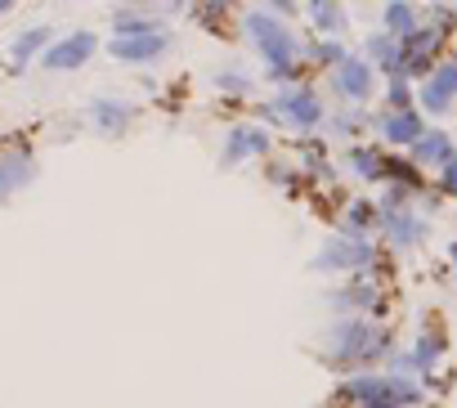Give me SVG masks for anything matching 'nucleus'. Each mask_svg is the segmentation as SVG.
I'll use <instances>...</instances> for the list:
<instances>
[{
  "mask_svg": "<svg viewBox=\"0 0 457 408\" xmlns=\"http://www.w3.org/2000/svg\"><path fill=\"white\" fill-rule=\"evenodd\" d=\"M386 346H390V337L377 332L373 324H364V319H341V324L327 332V364H336V368L373 364V359L386 355Z\"/></svg>",
  "mask_w": 457,
  "mask_h": 408,
  "instance_id": "obj_1",
  "label": "nucleus"
},
{
  "mask_svg": "<svg viewBox=\"0 0 457 408\" xmlns=\"http://www.w3.org/2000/svg\"><path fill=\"white\" fill-rule=\"evenodd\" d=\"M247 32H252V41H256V50L269 59V76H292V59H296V41H292V32L274 19V14H252L247 19Z\"/></svg>",
  "mask_w": 457,
  "mask_h": 408,
  "instance_id": "obj_2",
  "label": "nucleus"
},
{
  "mask_svg": "<svg viewBox=\"0 0 457 408\" xmlns=\"http://www.w3.org/2000/svg\"><path fill=\"white\" fill-rule=\"evenodd\" d=\"M171 50V32L166 28H140V32H112L108 54L122 63H157Z\"/></svg>",
  "mask_w": 457,
  "mask_h": 408,
  "instance_id": "obj_3",
  "label": "nucleus"
},
{
  "mask_svg": "<svg viewBox=\"0 0 457 408\" xmlns=\"http://www.w3.org/2000/svg\"><path fill=\"white\" fill-rule=\"evenodd\" d=\"M94 50H99L94 32H72V36H63V41L41 50V68L45 72H72V68H85L94 59Z\"/></svg>",
  "mask_w": 457,
  "mask_h": 408,
  "instance_id": "obj_4",
  "label": "nucleus"
},
{
  "mask_svg": "<svg viewBox=\"0 0 457 408\" xmlns=\"http://www.w3.org/2000/svg\"><path fill=\"white\" fill-rule=\"evenodd\" d=\"M36 180V157L28 144H14V148H0V202L14 197L19 188H28Z\"/></svg>",
  "mask_w": 457,
  "mask_h": 408,
  "instance_id": "obj_5",
  "label": "nucleus"
},
{
  "mask_svg": "<svg viewBox=\"0 0 457 408\" xmlns=\"http://www.w3.org/2000/svg\"><path fill=\"white\" fill-rule=\"evenodd\" d=\"M373 260V247L359 238V234H346V238H336L327 243L318 256H314V269H359Z\"/></svg>",
  "mask_w": 457,
  "mask_h": 408,
  "instance_id": "obj_6",
  "label": "nucleus"
},
{
  "mask_svg": "<svg viewBox=\"0 0 457 408\" xmlns=\"http://www.w3.org/2000/svg\"><path fill=\"white\" fill-rule=\"evenodd\" d=\"M135 117H140V104H131V99H94L90 104V122L103 135H126Z\"/></svg>",
  "mask_w": 457,
  "mask_h": 408,
  "instance_id": "obj_7",
  "label": "nucleus"
},
{
  "mask_svg": "<svg viewBox=\"0 0 457 408\" xmlns=\"http://www.w3.org/2000/svg\"><path fill=\"white\" fill-rule=\"evenodd\" d=\"M457 99V63H444L430 72V81L421 85V104L430 113H448V104Z\"/></svg>",
  "mask_w": 457,
  "mask_h": 408,
  "instance_id": "obj_8",
  "label": "nucleus"
},
{
  "mask_svg": "<svg viewBox=\"0 0 457 408\" xmlns=\"http://www.w3.org/2000/svg\"><path fill=\"white\" fill-rule=\"evenodd\" d=\"M287 122H296V126H318L323 122V104L309 94V90H287V94H278V104H274Z\"/></svg>",
  "mask_w": 457,
  "mask_h": 408,
  "instance_id": "obj_9",
  "label": "nucleus"
},
{
  "mask_svg": "<svg viewBox=\"0 0 457 408\" xmlns=\"http://www.w3.org/2000/svg\"><path fill=\"white\" fill-rule=\"evenodd\" d=\"M336 85L346 99H368L373 94V68L368 59H341L336 63Z\"/></svg>",
  "mask_w": 457,
  "mask_h": 408,
  "instance_id": "obj_10",
  "label": "nucleus"
},
{
  "mask_svg": "<svg viewBox=\"0 0 457 408\" xmlns=\"http://www.w3.org/2000/svg\"><path fill=\"white\" fill-rule=\"evenodd\" d=\"M269 148V135L261 126H238L234 135H228V148H224V162H243L252 153H265Z\"/></svg>",
  "mask_w": 457,
  "mask_h": 408,
  "instance_id": "obj_11",
  "label": "nucleus"
},
{
  "mask_svg": "<svg viewBox=\"0 0 457 408\" xmlns=\"http://www.w3.org/2000/svg\"><path fill=\"white\" fill-rule=\"evenodd\" d=\"M45 45H50V28H28V32H23V36H14V45H10V68H14V72H23V68H28Z\"/></svg>",
  "mask_w": 457,
  "mask_h": 408,
  "instance_id": "obj_12",
  "label": "nucleus"
},
{
  "mask_svg": "<svg viewBox=\"0 0 457 408\" xmlns=\"http://www.w3.org/2000/svg\"><path fill=\"white\" fill-rule=\"evenodd\" d=\"M386 220V229H390V243L395 247H413L421 234H426V225L417 220V216H408V212H390V216H381Z\"/></svg>",
  "mask_w": 457,
  "mask_h": 408,
  "instance_id": "obj_13",
  "label": "nucleus"
},
{
  "mask_svg": "<svg viewBox=\"0 0 457 408\" xmlns=\"http://www.w3.org/2000/svg\"><path fill=\"white\" fill-rule=\"evenodd\" d=\"M381 131H386V140H390V144H413V140L421 135V122H417V113L399 108V113H390V117L381 122Z\"/></svg>",
  "mask_w": 457,
  "mask_h": 408,
  "instance_id": "obj_14",
  "label": "nucleus"
},
{
  "mask_svg": "<svg viewBox=\"0 0 457 408\" xmlns=\"http://www.w3.org/2000/svg\"><path fill=\"white\" fill-rule=\"evenodd\" d=\"M413 153H417V162H439V166H444V162H453V140L439 135V131H435V135H417V140H413Z\"/></svg>",
  "mask_w": 457,
  "mask_h": 408,
  "instance_id": "obj_15",
  "label": "nucleus"
},
{
  "mask_svg": "<svg viewBox=\"0 0 457 408\" xmlns=\"http://www.w3.org/2000/svg\"><path fill=\"white\" fill-rule=\"evenodd\" d=\"M309 14H314V23H318L327 36L346 32V10H341L336 0H309Z\"/></svg>",
  "mask_w": 457,
  "mask_h": 408,
  "instance_id": "obj_16",
  "label": "nucleus"
},
{
  "mask_svg": "<svg viewBox=\"0 0 457 408\" xmlns=\"http://www.w3.org/2000/svg\"><path fill=\"white\" fill-rule=\"evenodd\" d=\"M350 166H355L364 180H381V175H386V157H381L377 148H368V144L350 148Z\"/></svg>",
  "mask_w": 457,
  "mask_h": 408,
  "instance_id": "obj_17",
  "label": "nucleus"
},
{
  "mask_svg": "<svg viewBox=\"0 0 457 408\" xmlns=\"http://www.w3.org/2000/svg\"><path fill=\"white\" fill-rule=\"evenodd\" d=\"M386 28H390L395 36H408V32L417 28L413 5H404V0H390V5H386Z\"/></svg>",
  "mask_w": 457,
  "mask_h": 408,
  "instance_id": "obj_18",
  "label": "nucleus"
},
{
  "mask_svg": "<svg viewBox=\"0 0 457 408\" xmlns=\"http://www.w3.org/2000/svg\"><path fill=\"white\" fill-rule=\"evenodd\" d=\"M439 364V341H421L413 355H408V364H399V368H421V372H430Z\"/></svg>",
  "mask_w": 457,
  "mask_h": 408,
  "instance_id": "obj_19",
  "label": "nucleus"
},
{
  "mask_svg": "<svg viewBox=\"0 0 457 408\" xmlns=\"http://www.w3.org/2000/svg\"><path fill=\"white\" fill-rule=\"evenodd\" d=\"M368 225H373V207H368V202H355L350 216H346V229H350V234H364Z\"/></svg>",
  "mask_w": 457,
  "mask_h": 408,
  "instance_id": "obj_20",
  "label": "nucleus"
},
{
  "mask_svg": "<svg viewBox=\"0 0 457 408\" xmlns=\"http://www.w3.org/2000/svg\"><path fill=\"white\" fill-rule=\"evenodd\" d=\"M408 99H413L408 76H390V108H408Z\"/></svg>",
  "mask_w": 457,
  "mask_h": 408,
  "instance_id": "obj_21",
  "label": "nucleus"
},
{
  "mask_svg": "<svg viewBox=\"0 0 457 408\" xmlns=\"http://www.w3.org/2000/svg\"><path fill=\"white\" fill-rule=\"evenodd\" d=\"M314 54H318L323 63H341V59H346V54H341V45H336V41H327V45L318 41V50H314Z\"/></svg>",
  "mask_w": 457,
  "mask_h": 408,
  "instance_id": "obj_22",
  "label": "nucleus"
},
{
  "mask_svg": "<svg viewBox=\"0 0 457 408\" xmlns=\"http://www.w3.org/2000/svg\"><path fill=\"white\" fill-rule=\"evenodd\" d=\"M444 193H453V197H457V157H453V162H444Z\"/></svg>",
  "mask_w": 457,
  "mask_h": 408,
  "instance_id": "obj_23",
  "label": "nucleus"
},
{
  "mask_svg": "<svg viewBox=\"0 0 457 408\" xmlns=\"http://www.w3.org/2000/svg\"><path fill=\"white\" fill-rule=\"evenodd\" d=\"M224 90H247V76H220Z\"/></svg>",
  "mask_w": 457,
  "mask_h": 408,
  "instance_id": "obj_24",
  "label": "nucleus"
},
{
  "mask_svg": "<svg viewBox=\"0 0 457 408\" xmlns=\"http://www.w3.org/2000/svg\"><path fill=\"white\" fill-rule=\"evenodd\" d=\"M14 5H19V0H0V19H5V14H10Z\"/></svg>",
  "mask_w": 457,
  "mask_h": 408,
  "instance_id": "obj_25",
  "label": "nucleus"
},
{
  "mask_svg": "<svg viewBox=\"0 0 457 408\" xmlns=\"http://www.w3.org/2000/svg\"><path fill=\"white\" fill-rule=\"evenodd\" d=\"M269 5H274V10H292V0H269Z\"/></svg>",
  "mask_w": 457,
  "mask_h": 408,
  "instance_id": "obj_26",
  "label": "nucleus"
},
{
  "mask_svg": "<svg viewBox=\"0 0 457 408\" xmlns=\"http://www.w3.org/2000/svg\"><path fill=\"white\" fill-rule=\"evenodd\" d=\"M453 265H457V247H453Z\"/></svg>",
  "mask_w": 457,
  "mask_h": 408,
  "instance_id": "obj_27",
  "label": "nucleus"
}]
</instances>
